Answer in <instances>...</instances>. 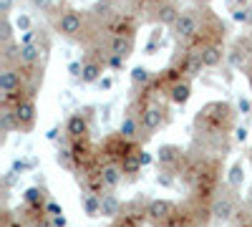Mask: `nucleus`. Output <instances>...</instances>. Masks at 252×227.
Masks as SVG:
<instances>
[{"instance_id": "4c0bfd02", "label": "nucleus", "mask_w": 252, "mask_h": 227, "mask_svg": "<svg viewBox=\"0 0 252 227\" xmlns=\"http://www.w3.org/2000/svg\"><path fill=\"white\" fill-rule=\"evenodd\" d=\"M235 139H237V141H245V139H247V129H245V127H237V129H235Z\"/></svg>"}, {"instance_id": "412c9836", "label": "nucleus", "mask_w": 252, "mask_h": 227, "mask_svg": "<svg viewBox=\"0 0 252 227\" xmlns=\"http://www.w3.org/2000/svg\"><path fill=\"white\" fill-rule=\"evenodd\" d=\"M23 202L28 204V207H46L48 197H46V192L40 187H28L26 195H23Z\"/></svg>"}, {"instance_id": "c756f323", "label": "nucleus", "mask_w": 252, "mask_h": 227, "mask_svg": "<svg viewBox=\"0 0 252 227\" xmlns=\"http://www.w3.org/2000/svg\"><path fill=\"white\" fill-rule=\"evenodd\" d=\"M15 28L20 31V33H26V31H31L33 26H31V15H26V13H20L18 18H15Z\"/></svg>"}, {"instance_id": "2eb2a0df", "label": "nucleus", "mask_w": 252, "mask_h": 227, "mask_svg": "<svg viewBox=\"0 0 252 227\" xmlns=\"http://www.w3.org/2000/svg\"><path fill=\"white\" fill-rule=\"evenodd\" d=\"M124 202L114 195V190H109L106 195H101V217H106V220H116L124 215Z\"/></svg>"}, {"instance_id": "473e14b6", "label": "nucleus", "mask_w": 252, "mask_h": 227, "mask_svg": "<svg viewBox=\"0 0 252 227\" xmlns=\"http://www.w3.org/2000/svg\"><path fill=\"white\" fill-rule=\"evenodd\" d=\"M68 73H71L73 78H81V73H83V61H71V64H68Z\"/></svg>"}, {"instance_id": "4be33fe9", "label": "nucleus", "mask_w": 252, "mask_h": 227, "mask_svg": "<svg viewBox=\"0 0 252 227\" xmlns=\"http://www.w3.org/2000/svg\"><path fill=\"white\" fill-rule=\"evenodd\" d=\"M81 204L89 217H101V195H81Z\"/></svg>"}, {"instance_id": "ea45409f", "label": "nucleus", "mask_w": 252, "mask_h": 227, "mask_svg": "<svg viewBox=\"0 0 252 227\" xmlns=\"http://www.w3.org/2000/svg\"><path fill=\"white\" fill-rule=\"evenodd\" d=\"M98 84H101V89H103V91H109V89H111V84H114V81H111V78H101Z\"/></svg>"}, {"instance_id": "f704fd0d", "label": "nucleus", "mask_w": 252, "mask_h": 227, "mask_svg": "<svg viewBox=\"0 0 252 227\" xmlns=\"http://www.w3.org/2000/svg\"><path fill=\"white\" fill-rule=\"evenodd\" d=\"M124 64H126V61L119 58V56H109V58H106V66H109V68H124Z\"/></svg>"}, {"instance_id": "39448f33", "label": "nucleus", "mask_w": 252, "mask_h": 227, "mask_svg": "<svg viewBox=\"0 0 252 227\" xmlns=\"http://www.w3.org/2000/svg\"><path fill=\"white\" fill-rule=\"evenodd\" d=\"M83 28H86V15L81 10H63L56 20V31L63 38H78Z\"/></svg>"}, {"instance_id": "6ab92c4d", "label": "nucleus", "mask_w": 252, "mask_h": 227, "mask_svg": "<svg viewBox=\"0 0 252 227\" xmlns=\"http://www.w3.org/2000/svg\"><path fill=\"white\" fill-rule=\"evenodd\" d=\"M0 131H3L5 136L13 134V131H20V127H18V116H15L13 106H3V109H0Z\"/></svg>"}, {"instance_id": "bb28decb", "label": "nucleus", "mask_w": 252, "mask_h": 227, "mask_svg": "<svg viewBox=\"0 0 252 227\" xmlns=\"http://www.w3.org/2000/svg\"><path fill=\"white\" fill-rule=\"evenodd\" d=\"M8 40H13V23L10 18H3L0 20V43H8Z\"/></svg>"}, {"instance_id": "423d86ee", "label": "nucleus", "mask_w": 252, "mask_h": 227, "mask_svg": "<svg viewBox=\"0 0 252 227\" xmlns=\"http://www.w3.org/2000/svg\"><path fill=\"white\" fill-rule=\"evenodd\" d=\"M48 40H40V43H28V46H20V56H18V66L23 68H35V66H43V61L48 58Z\"/></svg>"}, {"instance_id": "aec40b11", "label": "nucleus", "mask_w": 252, "mask_h": 227, "mask_svg": "<svg viewBox=\"0 0 252 227\" xmlns=\"http://www.w3.org/2000/svg\"><path fill=\"white\" fill-rule=\"evenodd\" d=\"M242 182H245V162H235L232 167H229L227 172V184H229V190H240L242 187Z\"/></svg>"}, {"instance_id": "c9c22d12", "label": "nucleus", "mask_w": 252, "mask_h": 227, "mask_svg": "<svg viewBox=\"0 0 252 227\" xmlns=\"http://www.w3.org/2000/svg\"><path fill=\"white\" fill-rule=\"evenodd\" d=\"M237 111H240V114H250V111H252V101H250V98H240V101H237Z\"/></svg>"}, {"instance_id": "49530a36", "label": "nucleus", "mask_w": 252, "mask_h": 227, "mask_svg": "<svg viewBox=\"0 0 252 227\" xmlns=\"http://www.w3.org/2000/svg\"><path fill=\"white\" fill-rule=\"evenodd\" d=\"M250 162H252V149H250Z\"/></svg>"}, {"instance_id": "f03ea898", "label": "nucleus", "mask_w": 252, "mask_h": 227, "mask_svg": "<svg viewBox=\"0 0 252 227\" xmlns=\"http://www.w3.org/2000/svg\"><path fill=\"white\" fill-rule=\"evenodd\" d=\"M209 15H212V10H209L207 5H197L194 8H184L177 18V23L172 26V33L177 38V43L182 46H192L197 43V40H202L204 35V20H209Z\"/></svg>"}, {"instance_id": "393cba45", "label": "nucleus", "mask_w": 252, "mask_h": 227, "mask_svg": "<svg viewBox=\"0 0 252 227\" xmlns=\"http://www.w3.org/2000/svg\"><path fill=\"white\" fill-rule=\"evenodd\" d=\"M121 169H124V174H136L139 169H141V159H139V152H134V154H129V157H124L121 159Z\"/></svg>"}, {"instance_id": "79ce46f5", "label": "nucleus", "mask_w": 252, "mask_h": 227, "mask_svg": "<svg viewBox=\"0 0 252 227\" xmlns=\"http://www.w3.org/2000/svg\"><path fill=\"white\" fill-rule=\"evenodd\" d=\"M235 227H252V217H245L242 225H235Z\"/></svg>"}, {"instance_id": "f8f14e48", "label": "nucleus", "mask_w": 252, "mask_h": 227, "mask_svg": "<svg viewBox=\"0 0 252 227\" xmlns=\"http://www.w3.org/2000/svg\"><path fill=\"white\" fill-rule=\"evenodd\" d=\"M66 136L68 139H83L89 136V114L86 111H76L66 119Z\"/></svg>"}, {"instance_id": "a18cd8bd", "label": "nucleus", "mask_w": 252, "mask_h": 227, "mask_svg": "<svg viewBox=\"0 0 252 227\" xmlns=\"http://www.w3.org/2000/svg\"><path fill=\"white\" fill-rule=\"evenodd\" d=\"M247 204H250V210H252V190H250V197H247Z\"/></svg>"}, {"instance_id": "c85d7f7f", "label": "nucleus", "mask_w": 252, "mask_h": 227, "mask_svg": "<svg viewBox=\"0 0 252 227\" xmlns=\"http://www.w3.org/2000/svg\"><path fill=\"white\" fill-rule=\"evenodd\" d=\"M31 5L40 13H53V8H56L53 0H31Z\"/></svg>"}, {"instance_id": "f3484780", "label": "nucleus", "mask_w": 252, "mask_h": 227, "mask_svg": "<svg viewBox=\"0 0 252 227\" xmlns=\"http://www.w3.org/2000/svg\"><path fill=\"white\" fill-rule=\"evenodd\" d=\"M169 98H172V104L184 106L187 101L192 98V81H187V78L174 81V84L169 86Z\"/></svg>"}, {"instance_id": "c03bdc74", "label": "nucleus", "mask_w": 252, "mask_h": 227, "mask_svg": "<svg viewBox=\"0 0 252 227\" xmlns=\"http://www.w3.org/2000/svg\"><path fill=\"white\" fill-rule=\"evenodd\" d=\"M194 3H197V5H209L212 0H194Z\"/></svg>"}, {"instance_id": "7c9ffc66", "label": "nucleus", "mask_w": 252, "mask_h": 227, "mask_svg": "<svg viewBox=\"0 0 252 227\" xmlns=\"http://www.w3.org/2000/svg\"><path fill=\"white\" fill-rule=\"evenodd\" d=\"M43 210H46V215H48V217H58V215H63V207H61L58 202H53V199H48V202H46V207H43Z\"/></svg>"}, {"instance_id": "6e6552de", "label": "nucleus", "mask_w": 252, "mask_h": 227, "mask_svg": "<svg viewBox=\"0 0 252 227\" xmlns=\"http://www.w3.org/2000/svg\"><path fill=\"white\" fill-rule=\"evenodd\" d=\"M174 212H177V202H172V199H149V204H146V220L154 227L166 222Z\"/></svg>"}, {"instance_id": "1a4fd4ad", "label": "nucleus", "mask_w": 252, "mask_h": 227, "mask_svg": "<svg viewBox=\"0 0 252 227\" xmlns=\"http://www.w3.org/2000/svg\"><path fill=\"white\" fill-rule=\"evenodd\" d=\"M13 111H15V116H18V127H20V131H33V127H35V114H38V109H35V98H20L18 104L13 106Z\"/></svg>"}, {"instance_id": "a211bd4d", "label": "nucleus", "mask_w": 252, "mask_h": 227, "mask_svg": "<svg viewBox=\"0 0 252 227\" xmlns=\"http://www.w3.org/2000/svg\"><path fill=\"white\" fill-rule=\"evenodd\" d=\"M119 134L124 139H129V141H136L141 136V124H139V116L134 111H129L124 116V121L119 124Z\"/></svg>"}, {"instance_id": "20e7f679", "label": "nucleus", "mask_w": 252, "mask_h": 227, "mask_svg": "<svg viewBox=\"0 0 252 227\" xmlns=\"http://www.w3.org/2000/svg\"><path fill=\"white\" fill-rule=\"evenodd\" d=\"M136 116H139V124H141L144 136H152L154 131H159L164 124H166V109L159 106V104H146V106H141V111H139Z\"/></svg>"}, {"instance_id": "dca6fc26", "label": "nucleus", "mask_w": 252, "mask_h": 227, "mask_svg": "<svg viewBox=\"0 0 252 227\" xmlns=\"http://www.w3.org/2000/svg\"><path fill=\"white\" fill-rule=\"evenodd\" d=\"M103 64L101 58H83V73H81V84H96L103 78Z\"/></svg>"}, {"instance_id": "f257e3e1", "label": "nucleus", "mask_w": 252, "mask_h": 227, "mask_svg": "<svg viewBox=\"0 0 252 227\" xmlns=\"http://www.w3.org/2000/svg\"><path fill=\"white\" fill-rule=\"evenodd\" d=\"M235 109L227 101H209L194 116V136L209 154L227 152L229 131H235Z\"/></svg>"}, {"instance_id": "72a5a7b5", "label": "nucleus", "mask_w": 252, "mask_h": 227, "mask_svg": "<svg viewBox=\"0 0 252 227\" xmlns=\"http://www.w3.org/2000/svg\"><path fill=\"white\" fill-rule=\"evenodd\" d=\"M159 38H161V28H157V31H154V35H152V40H149V46H146V51H149V53H154V51H157Z\"/></svg>"}, {"instance_id": "0eeeda50", "label": "nucleus", "mask_w": 252, "mask_h": 227, "mask_svg": "<svg viewBox=\"0 0 252 227\" xmlns=\"http://www.w3.org/2000/svg\"><path fill=\"white\" fill-rule=\"evenodd\" d=\"M157 162L159 167L164 169H182V164L187 162V152L182 147H177V144H161L159 152H157Z\"/></svg>"}, {"instance_id": "a878e982", "label": "nucleus", "mask_w": 252, "mask_h": 227, "mask_svg": "<svg viewBox=\"0 0 252 227\" xmlns=\"http://www.w3.org/2000/svg\"><path fill=\"white\" fill-rule=\"evenodd\" d=\"M232 20L235 23H252V8L250 5H237L232 10Z\"/></svg>"}, {"instance_id": "de8ad7c7", "label": "nucleus", "mask_w": 252, "mask_h": 227, "mask_svg": "<svg viewBox=\"0 0 252 227\" xmlns=\"http://www.w3.org/2000/svg\"><path fill=\"white\" fill-rule=\"evenodd\" d=\"M53 227H56V225H53Z\"/></svg>"}, {"instance_id": "5701e85b", "label": "nucleus", "mask_w": 252, "mask_h": 227, "mask_svg": "<svg viewBox=\"0 0 252 227\" xmlns=\"http://www.w3.org/2000/svg\"><path fill=\"white\" fill-rule=\"evenodd\" d=\"M131 84L134 86H141V89L152 86L154 84V73L149 68H144V66H136V68H131Z\"/></svg>"}, {"instance_id": "37998d69", "label": "nucleus", "mask_w": 252, "mask_h": 227, "mask_svg": "<svg viewBox=\"0 0 252 227\" xmlns=\"http://www.w3.org/2000/svg\"><path fill=\"white\" fill-rule=\"evenodd\" d=\"M235 5H250V0H232Z\"/></svg>"}, {"instance_id": "e433bc0d", "label": "nucleus", "mask_w": 252, "mask_h": 227, "mask_svg": "<svg viewBox=\"0 0 252 227\" xmlns=\"http://www.w3.org/2000/svg\"><path fill=\"white\" fill-rule=\"evenodd\" d=\"M139 159H141V167H149V164L154 162V157L149 152H139Z\"/></svg>"}, {"instance_id": "b1692460", "label": "nucleus", "mask_w": 252, "mask_h": 227, "mask_svg": "<svg viewBox=\"0 0 252 227\" xmlns=\"http://www.w3.org/2000/svg\"><path fill=\"white\" fill-rule=\"evenodd\" d=\"M40 40H48L46 31L31 28V31H26V33H20V40H18V43H20V46H28V43H40Z\"/></svg>"}, {"instance_id": "9d476101", "label": "nucleus", "mask_w": 252, "mask_h": 227, "mask_svg": "<svg viewBox=\"0 0 252 227\" xmlns=\"http://www.w3.org/2000/svg\"><path fill=\"white\" fill-rule=\"evenodd\" d=\"M197 51H199V58H202L204 68H217V66H222V61H227V53H224V48H222L220 40L202 43Z\"/></svg>"}, {"instance_id": "cd10ccee", "label": "nucleus", "mask_w": 252, "mask_h": 227, "mask_svg": "<svg viewBox=\"0 0 252 227\" xmlns=\"http://www.w3.org/2000/svg\"><path fill=\"white\" fill-rule=\"evenodd\" d=\"M139 222H141V220H136L134 215H126V212H124L111 227H139Z\"/></svg>"}, {"instance_id": "4468645a", "label": "nucleus", "mask_w": 252, "mask_h": 227, "mask_svg": "<svg viewBox=\"0 0 252 227\" xmlns=\"http://www.w3.org/2000/svg\"><path fill=\"white\" fill-rule=\"evenodd\" d=\"M179 13H182V8L174 3V0H164V3L154 10V20H157V23L164 28V26H174L177 23V18H179Z\"/></svg>"}, {"instance_id": "9b49d317", "label": "nucleus", "mask_w": 252, "mask_h": 227, "mask_svg": "<svg viewBox=\"0 0 252 227\" xmlns=\"http://www.w3.org/2000/svg\"><path fill=\"white\" fill-rule=\"evenodd\" d=\"M106 46H109V56H119V58L126 61V58L134 53V35H126V33L109 35Z\"/></svg>"}, {"instance_id": "7ed1b4c3", "label": "nucleus", "mask_w": 252, "mask_h": 227, "mask_svg": "<svg viewBox=\"0 0 252 227\" xmlns=\"http://www.w3.org/2000/svg\"><path fill=\"white\" fill-rule=\"evenodd\" d=\"M209 212L212 220L217 222H232L235 215L240 212V202H237V190H220V195L209 202Z\"/></svg>"}, {"instance_id": "ddd939ff", "label": "nucleus", "mask_w": 252, "mask_h": 227, "mask_svg": "<svg viewBox=\"0 0 252 227\" xmlns=\"http://www.w3.org/2000/svg\"><path fill=\"white\" fill-rule=\"evenodd\" d=\"M98 174L103 179V184H106V190H116L121 179H124V169H121V164L116 162H101L98 164Z\"/></svg>"}, {"instance_id": "a19ab883", "label": "nucleus", "mask_w": 252, "mask_h": 227, "mask_svg": "<svg viewBox=\"0 0 252 227\" xmlns=\"http://www.w3.org/2000/svg\"><path fill=\"white\" fill-rule=\"evenodd\" d=\"M56 136H58V127H53V129H51V131L46 134V139H51V141H53Z\"/></svg>"}, {"instance_id": "58836bf2", "label": "nucleus", "mask_w": 252, "mask_h": 227, "mask_svg": "<svg viewBox=\"0 0 252 227\" xmlns=\"http://www.w3.org/2000/svg\"><path fill=\"white\" fill-rule=\"evenodd\" d=\"M51 220H53V225H56V227H66V225H68L66 215H58V217H51Z\"/></svg>"}, {"instance_id": "2f4dec72", "label": "nucleus", "mask_w": 252, "mask_h": 227, "mask_svg": "<svg viewBox=\"0 0 252 227\" xmlns=\"http://www.w3.org/2000/svg\"><path fill=\"white\" fill-rule=\"evenodd\" d=\"M15 0H0V18H10Z\"/></svg>"}]
</instances>
